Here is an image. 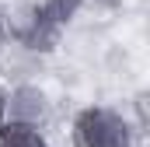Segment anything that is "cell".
Masks as SVG:
<instances>
[{
  "mask_svg": "<svg viewBox=\"0 0 150 147\" xmlns=\"http://www.w3.org/2000/svg\"><path fill=\"white\" fill-rule=\"evenodd\" d=\"M74 147H133V130L115 109L91 105L74 119Z\"/></svg>",
  "mask_w": 150,
  "mask_h": 147,
  "instance_id": "1",
  "label": "cell"
},
{
  "mask_svg": "<svg viewBox=\"0 0 150 147\" xmlns=\"http://www.w3.org/2000/svg\"><path fill=\"white\" fill-rule=\"evenodd\" d=\"M4 119H7V91L0 88V123H4Z\"/></svg>",
  "mask_w": 150,
  "mask_h": 147,
  "instance_id": "6",
  "label": "cell"
},
{
  "mask_svg": "<svg viewBox=\"0 0 150 147\" xmlns=\"http://www.w3.org/2000/svg\"><path fill=\"white\" fill-rule=\"evenodd\" d=\"M59 32H63V28L45 14L42 4L25 7L21 18L14 21V35H18V42L28 46V49H35V53H52L56 42H59Z\"/></svg>",
  "mask_w": 150,
  "mask_h": 147,
  "instance_id": "2",
  "label": "cell"
},
{
  "mask_svg": "<svg viewBox=\"0 0 150 147\" xmlns=\"http://www.w3.org/2000/svg\"><path fill=\"white\" fill-rule=\"evenodd\" d=\"M49 119V95L38 84H18L7 95V119L4 123H25V126H42Z\"/></svg>",
  "mask_w": 150,
  "mask_h": 147,
  "instance_id": "3",
  "label": "cell"
},
{
  "mask_svg": "<svg viewBox=\"0 0 150 147\" xmlns=\"http://www.w3.org/2000/svg\"><path fill=\"white\" fill-rule=\"evenodd\" d=\"M0 39H4V14H0Z\"/></svg>",
  "mask_w": 150,
  "mask_h": 147,
  "instance_id": "7",
  "label": "cell"
},
{
  "mask_svg": "<svg viewBox=\"0 0 150 147\" xmlns=\"http://www.w3.org/2000/svg\"><path fill=\"white\" fill-rule=\"evenodd\" d=\"M42 7H45V14H49L59 28H67V25L77 18V11L84 7V0H45Z\"/></svg>",
  "mask_w": 150,
  "mask_h": 147,
  "instance_id": "5",
  "label": "cell"
},
{
  "mask_svg": "<svg viewBox=\"0 0 150 147\" xmlns=\"http://www.w3.org/2000/svg\"><path fill=\"white\" fill-rule=\"evenodd\" d=\"M0 147H49L38 126L25 123H0Z\"/></svg>",
  "mask_w": 150,
  "mask_h": 147,
  "instance_id": "4",
  "label": "cell"
}]
</instances>
